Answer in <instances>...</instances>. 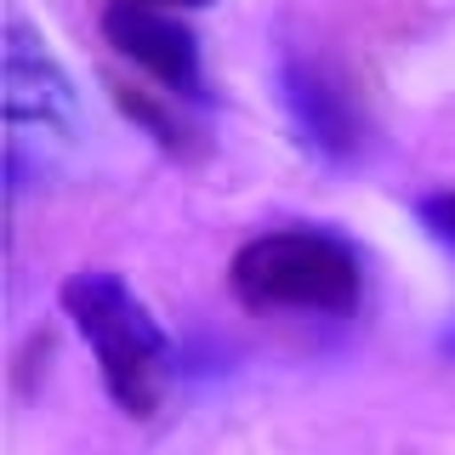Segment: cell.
I'll list each match as a JSON object with an SVG mask.
<instances>
[{
  "mask_svg": "<svg viewBox=\"0 0 455 455\" xmlns=\"http://www.w3.org/2000/svg\"><path fill=\"white\" fill-rule=\"evenodd\" d=\"M228 284L245 307L262 313H347L364 291V267L347 239L324 228H274L239 245Z\"/></svg>",
  "mask_w": 455,
  "mask_h": 455,
  "instance_id": "cell-2",
  "label": "cell"
},
{
  "mask_svg": "<svg viewBox=\"0 0 455 455\" xmlns=\"http://www.w3.org/2000/svg\"><path fill=\"white\" fill-rule=\"evenodd\" d=\"M416 217L427 228V239L433 245H444L455 256V188H438V194H427L421 205H416Z\"/></svg>",
  "mask_w": 455,
  "mask_h": 455,
  "instance_id": "cell-7",
  "label": "cell"
},
{
  "mask_svg": "<svg viewBox=\"0 0 455 455\" xmlns=\"http://www.w3.org/2000/svg\"><path fill=\"white\" fill-rule=\"evenodd\" d=\"M108 92H114V103H120L125 114H132L137 125H148V132L160 137L171 154H188V148H194V132H188V120H177V114H165V108L154 103L148 92H137V85H125V80H114Z\"/></svg>",
  "mask_w": 455,
  "mask_h": 455,
  "instance_id": "cell-6",
  "label": "cell"
},
{
  "mask_svg": "<svg viewBox=\"0 0 455 455\" xmlns=\"http://www.w3.org/2000/svg\"><path fill=\"white\" fill-rule=\"evenodd\" d=\"M142 6H171V12H199V6H217V0H142Z\"/></svg>",
  "mask_w": 455,
  "mask_h": 455,
  "instance_id": "cell-8",
  "label": "cell"
},
{
  "mask_svg": "<svg viewBox=\"0 0 455 455\" xmlns=\"http://www.w3.org/2000/svg\"><path fill=\"white\" fill-rule=\"evenodd\" d=\"M63 313L75 319V331L92 341L97 364H103V387L125 416L148 421L165 398V364L171 347L160 324L148 319V307L132 296V284L108 267H80L63 279Z\"/></svg>",
  "mask_w": 455,
  "mask_h": 455,
  "instance_id": "cell-1",
  "label": "cell"
},
{
  "mask_svg": "<svg viewBox=\"0 0 455 455\" xmlns=\"http://www.w3.org/2000/svg\"><path fill=\"white\" fill-rule=\"evenodd\" d=\"M284 103H291V120L307 148L331 154V160H347L364 148V97L353 92L341 68L291 57L284 63Z\"/></svg>",
  "mask_w": 455,
  "mask_h": 455,
  "instance_id": "cell-4",
  "label": "cell"
},
{
  "mask_svg": "<svg viewBox=\"0 0 455 455\" xmlns=\"http://www.w3.org/2000/svg\"><path fill=\"white\" fill-rule=\"evenodd\" d=\"M6 120L12 132H23V125L63 132L75 120V85L23 18L6 23Z\"/></svg>",
  "mask_w": 455,
  "mask_h": 455,
  "instance_id": "cell-5",
  "label": "cell"
},
{
  "mask_svg": "<svg viewBox=\"0 0 455 455\" xmlns=\"http://www.w3.org/2000/svg\"><path fill=\"white\" fill-rule=\"evenodd\" d=\"M103 40L125 63H137L148 80H160L177 103L205 97V68H199V40L171 6H142V0H108Z\"/></svg>",
  "mask_w": 455,
  "mask_h": 455,
  "instance_id": "cell-3",
  "label": "cell"
}]
</instances>
